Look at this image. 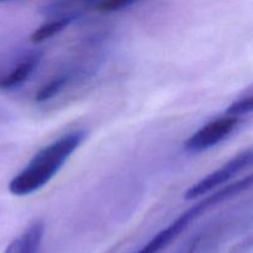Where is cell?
<instances>
[{
	"label": "cell",
	"instance_id": "11",
	"mask_svg": "<svg viewBox=\"0 0 253 253\" xmlns=\"http://www.w3.org/2000/svg\"><path fill=\"white\" fill-rule=\"evenodd\" d=\"M81 1H84V2H93V1H96V0H81Z\"/></svg>",
	"mask_w": 253,
	"mask_h": 253
},
{
	"label": "cell",
	"instance_id": "9",
	"mask_svg": "<svg viewBox=\"0 0 253 253\" xmlns=\"http://www.w3.org/2000/svg\"><path fill=\"white\" fill-rule=\"evenodd\" d=\"M253 110V98L252 96H247V98H242L232 103L229 108L226 109V115L235 116L239 118L244 116L246 114L251 113Z\"/></svg>",
	"mask_w": 253,
	"mask_h": 253
},
{
	"label": "cell",
	"instance_id": "1",
	"mask_svg": "<svg viewBox=\"0 0 253 253\" xmlns=\"http://www.w3.org/2000/svg\"><path fill=\"white\" fill-rule=\"evenodd\" d=\"M85 136V131H73L44 146L29 165L12 178L9 183V192L16 197H25L44 187L82 145Z\"/></svg>",
	"mask_w": 253,
	"mask_h": 253
},
{
	"label": "cell",
	"instance_id": "7",
	"mask_svg": "<svg viewBox=\"0 0 253 253\" xmlns=\"http://www.w3.org/2000/svg\"><path fill=\"white\" fill-rule=\"evenodd\" d=\"M74 19H76L74 16H63L59 17V19L46 22V24L41 25L39 29H36L32 32L31 36H30V41L35 44L41 43V42L46 41V40L53 37L54 35L63 31L66 27H68V25H71L73 22Z\"/></svg>",
	"mask_w": 253,
	"mask_h": 253
},
{
	"label": "cell",
	"instance_id": "4",
	"mask_svg": "<svg viewBox=\"0 0 253 253\" xmlns=\"http://www.w3.org/2000/svg\"><path fill=\"white\" fill-rule=\"evenodd\" d=\"M240 123L239 118L235 116H222L210 121L200 127L184 142L185 151L190 153H200L219 145L221 141L229 137Z\"/></svg>",
	"mask_w": 253,
	"mask_h": 253
},
{
	"label": "cell",
	"instance_id": "8",
	"mask_svg": "<svg viewBox=\"0 0 253 253\" xmlns=\"http://www.w3.org/2000/svg\"><path fill=\"white\" fill-rule=\"evenodd\" d=\"M67 82H68V77L66 76L58 77V78L53 79V81L47 83L46 85H43L39 91H37L35 99H36L37 103H43V101L49 100V99H52L53 96H56L57 94L66 86Z\"/></svg>",
	"mask_w": 253,
	"mask_h": 253
},
{
	"label": "cell",
	"instance_id": "6",
	"mask_svg": "<svg viewBox=\"0 0 253 253\" xmlns=\"http://www.w3.org/2000/svg\"><path fill=\"white\" fill-rule=\"evenodd\" d=\"M41 52H36V53L31 54L26 59H24L21 63L17 64L9 74L0 79V89L9 90V89L17 88L21 84H24L31 77L35 69L37 68L40 61H41Z\"/></svg>",
	"mask_w": 253,
	"mask_h": 253
},
{
	"label": "cell",
	"instance_id": "2",
	"mask_svg": "<svg viewBox=\"0 0 253 253\" xmlns=\"http://www.w3.org/2000/svg\"><path fill=\"white\" fill-rule=\"evenodd\" d=\"M251 187L252 175H247L244 179L237 180V182L232 183V184L225 185L224 188H221L220 190H216V192H214L212 194H207L202 202H199L197 205H194V207L188 209L185 212H183V214L180 215L179 217H177L172 224L168 225L166 229H163L162 231L158 232L155 237H152L140 251L136 253H158L161 250L165 249L167 245H169L178 235L182 234V232L187 229L188 225H189L193 220L199 217L203 212L211 209V208L216 207L220 203L226 202V200L236 197L240 193L250 189Z\"/></svg>",
	"mask_w": 253,
	"mask_h": 253
},
{
	"label": "cell",
	"instance_id": "5",
	"mask_svg": "<svg viewBox=\"0 0 253 253\" xmlns=\"http://www.w3.org/2000/svg\"><path fill=\"white\" fill-rule=\"evenodd\" d=\"M43 232V221H34L6 247L4 253H39Z\"/></svg>",
	"mask_w": 253,
	"mask_h": 253
},
{
	"label": "cell",
	"instance_id": "10",
	"mask_svg": "<svg viewBox=\"0 0 253 253\" xmlns=\"http://www.w3.org/2000/svg\"><path fill=\"white\" fill-rule=\"evenodd\" d=\"M136 1H138V0H101L98 5V9L105 12L119 11V10H123L130 5L135 4Z\"/></svg>",
	"mask_w": 253,
	"mask_h": 253
},
{
	"label": "cell",
	"instance_id": "12",
	"mask_svg": "<svg viewBox=\"0 0 253 253\" xmlns=\"http://www.w3.org/2000/svg\"><path fill=\"white\" fill-rule=\"evenodd\" d=\"M0 1H7V0H0Z\"/></svg>",
	"mask_w": 253,
	"mask_h": 253
},
{
	"label": "cell",
	"instance_id": "3",
	"mask_svg": "<svg viewBox=\"0 0 253 253\" xmlns=\"http://www.w3.org/2000/svg\"><path fill=\"white\" fill-rule=\"evenodd\" d=\"M253 158V153L251 148H247V150L242 151L241 153L235 156L234 158L229 161V162L225 163L224 166H221L220 168H217L216 170L211 172L210 174H208L207 177L203 178L202 180H199L198 183L193 184L189 189L185 192L184 199L187 200H194L198 198H202L204 195L209 194L212 190L216 189L220 185H224L229 182L230 179L235 177L236 174H239L240 172L247 168L249 166H251Z\"/></svg>",
	"mask_w": 253,
	"mask_h": 253
}]
</instances>
